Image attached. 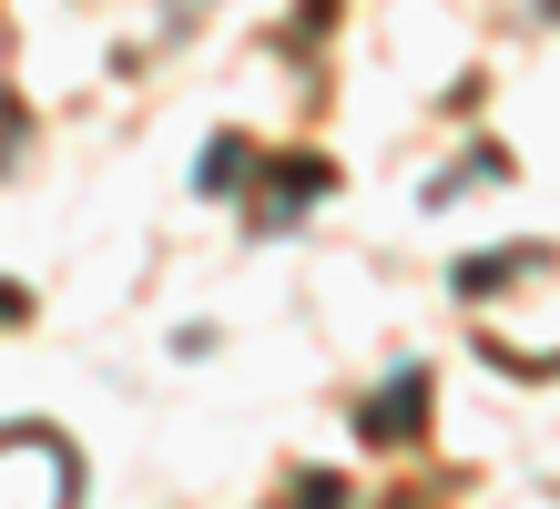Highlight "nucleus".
<instances>
[{
  "label": "nucleus",
  "mask_w": 560,
  "mask_h": 509,
  "mask_svg": "<svg viewBox=\"0 0 560 509\" xmlns=\"http://www.w3.org/2000/svg\"><path fill=\"white\" fill-rule=\"evenodd\" d=\"M418 407H428V378L408 367L387 397H368V418H357V428H368V438H408V428H418Z\"/></svg>",
  "instance_id": "obj_1"
},
{
  "label": "nucleus",
  "mask_w": 560,
  "mask_h": 509,
  "mask_svg": "<svg viewBox=\"0 0 560 509\" xmlns=\"http://www.w3.org/2000/svg\"><path fill=\"white\" fill-rule=\"evenodd\" d=\"M194 184H205V194H235V184H245V143H235V132H224V143H205Z\"/></svg>",
  "instance_id": "obj_2"
}]
</instances>
